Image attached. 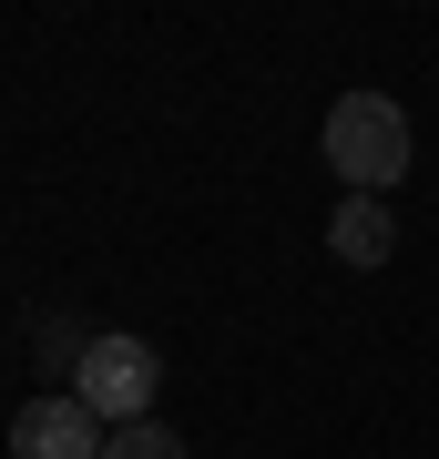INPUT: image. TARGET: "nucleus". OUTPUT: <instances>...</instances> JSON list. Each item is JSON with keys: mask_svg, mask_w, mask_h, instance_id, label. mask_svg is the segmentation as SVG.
<instances>
[{"mask_svg": "<svg viewBox=\"0 0 439 459\" xmlns=\"http://www.w3.org/2000/svg\"><path fill=\"white\" fill-rule=\"evenodd\" d=\"M154 388H163V358H154L133 327H102L92 347H82V368H72V398H82L92 419H113V429L144 419V409H154Z\"/></svg>", "mask_w": 439, "mask_h": 459, "instance_id": "f03ea898", "label": "nucleus"}, {"mask_svg": "<svg viewBox=\"0 0 439 459\" xmlns=\"http://www.w3.org/2000/svg\"><path fill=\"white\" fill-rule=\"evenodd\" d=\"M327 246L358 265V276H368V265H389V255H399V214H389V195H347L338 225H327Z\"/></svg>", "mask_w": 439, "mask_h": 459, "instance_id": "20e7f679", "label": "nucleus"}, {"mask_svg": "<svg viewBox=\"0 0 439 459\" xmlns=\"http://www.w3.org/2000/svg\"><path fill=\"white\" fill-rule=\"evenodd\" d=\"M102 459H184V439L163 419H133V429H113V439H102Z\"/></svg>", "mask_w": 439, "mask_h": 459, "instance_id": "39448f33", "label": "nucleus"}, {"mask_svg": "<svg viewBox=\"0 0 439 459\" xmlns=\"http://www.w3.org/2000/svg\"><path fill=\"white\" fill-rule=\"evenodd\" d=\"M327 164H338L347 195H389L408 174V113L389 92H347L338 113H327Z\"/></svg>", "mask_w": 439, "mask_h": 459, "instance_id": "f257e3e1", "label": "nucleus"}, {"mask_svg": "<svg viewBox=\"0 0 439 459\" xmlns=\"http://www.w3.org/2000/svg\"><path fill=\"white\" fill-rule=\"evenodd\" d=\"M102 439H113V429L82 409L72 388L62 398H31V409L11 419V459H102Z\"/></svg>", "mask_w": 439, "mask_h": 459, "instance_id": "7ed1b4c3", "label": "nucleus"}]
</instances>
